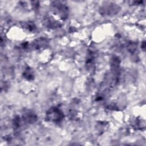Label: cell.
<instances>
[{
	"label": "cell",
	"mask_w": 146,
	"mask_h": 146,
	"mask_svg": "<svg viewBox=\"0 0 146 146\" xmlns=\"http://www.w3.org/2000/svg\"><path fill=\"white\" fill-rule=\"evenodd\" d=\"M52 9L54 13L58 15L62 20L66 19L68 17V7L60 1H54L52 3Z\"/></svg>",
	"instance_id": "1"
},
{
	"label": "cell",
	"mask_w": 146,
	"mask_h": 146,
	"mask_svg": "<svg viewBox=\"0 0 146 146\" xmlns=\"http://www.w3.org/2000/svg\"><path fill=\"white\" fill-rule=\"evenodd\" d=\"M64 118L62 111L57 107H51L46 113V119L47 121L53 123H59Z\"/></svg>",
	"instance_id": "2"
},
{
	"label": "cell",
	"mask_w": 146,
	"mask_h": 146,
	"mask_svg": "<svg viewBox=\"0 0 146 146\" xmlns=\"http://www.w3.org/2000/svg\"><path fill=\"white\" fill-rule=\"evenodd\" d=\"M120 10V7L114 3H108L100 8V13L104 16H112L117 14Z\"/></svg>",
	"instance_id": "3"
},
{
	"label": "cell",
	"mask_w": 146,
	"mask_h": 146,
	"mask_svg": "<svg viewBox=\"0 0 146 146\" xmlns=\"http://www.w3.org/2000/svg\"><path fill=\"white\" fill-rule=\"evenodd\" d=\"M43 23L45 27L48 29H55L61 26V24L57 20L51 16H45L43 19Z\"/></svg>",
	"instance_id": "4"
},
{
	"label": "cell",
	"mask_w": 146,
	"mask_h": 146,
	"mask_svg": "<svg viewBox=\"0 0 146 146\" xmlns=\"http://www.w3.org/2000/svg\"><path fill=\"white\" fill-rule=\"evenodd\" d=\"M48 41L46 39L43 38H40L35 39L31 43V47L35 50H40L45 48L48 46Z\"/></svg>",
	"instance_id": "5"
},
{
	"label": "cell",
	"mask_w": 146,
	"mask_h": 146,
	"mask_svg": "<svg viewBox=\"0 0 146 146\" xmlns=\"http://www.w3.org/2000/svg\"><path fill=\"white\" fill-rule=\"evenodd\" d=\"M24 121L29 124H32L37 120V116L35 113L30 110H26L22 116Z\"/></svg>",
	"instance_id": "6"
},
{
	"label": "cell",
	"mask_w": 146,
	"mask_h": 146,
	"mask_svg": "<svg viewBox=\"0 0 146 146\" xmlns=\"http://www.w3.org/2000/svg\"><path fill=\"white\" fill-rule=\"evenodd\" d=\"M95 53L92 50H90L88 53V55L86 59V66L87 69H91L92 65L94 63Z\"/></svg>",
	"instance_id": "7"
},
{
	"label": "cell",
	"mask_w": 146,
	"mask_h": 146,
	"mask_svg": "<svg viewBox=\"0 0 146 146\" xmlns=\"http://www.w3.org/2000/svg\"><path fill=\"white\" fill-rule=\"evenodd\" d=\"M23 77L27 80H30L34 78V74L30 68H27L23 73Z\"/></svg>",
	"instance_id": "8"
},
{
	"label": "cell",
	"mask_w": 146,
	"mask_h": 146,
	"mask_svg": "<svg viewBox=\"0 0 146 146\" xmlns=\"http://www.w3.org/2000/svg\"><path fill=\"white\" fill-rule=\"evenodd\" d=\"M127 49L131 55H134L137 50L136 44L135 42H129L128 44Z\"/></svg>",
	"instance_id": "9"
},
{
	"label": "cell",
	"mask_w": 146,
	"mask_h": 146,
	"mask_svg": "<svg viewBox=\"0 0 146 146\" xmlns=\"http://www.w3.org/2000/svg\"><path fill=\"white\" fill-rule=\"evenodd\" d=\"M23 27L29 31H33L35 30L36 26L33 22H27L23 24Z\"/></svg>",
	"instance_id": "10"
},
{
	"label": "cell",
	"mask_w": 146,
	"mask_h": 146,
	"mask_svg": "<svg viewBox=\"0 0 146 146\" xmlns=\"http://www.w3.org/2000/svg\"><path fill=\"white\" fill-rule=\"evenodd\" d=\"M145 42H143V44H142V46H141V47H142V48L144 50H145Z\"/></svg>",
	"instance_id": "11"
}]
</instances>
